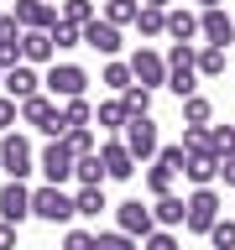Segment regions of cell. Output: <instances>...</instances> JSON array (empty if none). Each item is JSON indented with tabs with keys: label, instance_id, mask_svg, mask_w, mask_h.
<instances>
[{
	"label": "cell",
	"instance_id": "6da1fadb",
	"mask_svg": "<svg viewBox=\"0 0 235 250\" xmlns=\"http://www.w3.org/2000/svg\"><path fill=\"white\" fill-rule=\"evenodd\" d=\"M16 120H26L31 130H42L47 141L63 136V115H58V99H52V94H31V99H21V104H16Z\"/></svg>",
	"mask_w": 235,
	"mask_h": 250
},
{
	"label": "cell",
	"instance_id": "7a4b0ae2",
	"mask_svg": "<svg viewBox=\"0 0 235 250\" xmlns=\"http://www.w3.org/2000/svg\"><path fill=\"white\" fill-rule=\"evenodd\" d=\"M31 167H37L31 141L21 136V130H5V136H0V172H5V177H16V183H26Z\"/></svg>",
	"mask_w": 235,
	"mask_h": 250
},
{
	"label": "cell",
	"instance_id": "3957f363",
	"mask_svg": "<svg viewBox=\"0 0 235 250\" xmlns=\"http://www.w3.org/2000/svg\"><path fill=\"white\" fill-rule=\"evenodd\" d=\"M31 219H42V224H68V219H73V198H68L63 188H52V183L31 188Z\"/></svg>",
	"mask_w": 235,
	"mask_h": 250
},
{
	"label": "cell",
	"instance_id": "277c9868",
	"mask_svg": "<svg viewBox=\"0 0 235 250\" xmlns=\"http://www.w3.org/2000/svg\"><path fill=\"white\" fill-rule=\"evenodd\" d=\"M120 130H125V136H120V141H125V151L136 156V162H152V156H157L162 136H157V120H152V115H131Z\"/></svg>",
	"mask_w": 235,
	"mask_h": 250
},
{
	"label": "cell",
	"instance_id": "5b68a950",
	"mask_svg": "<svg viewBox=\"0 0 235 250\" xmlns=\"http://www.w3.org/2000/svg\"><path fill=\"white\" fill-rule=\"evenodd\" d=\"M214 219H219V193H214V188H193V193L183 198V229L209 234Z\"/></svg>",
	"mask_w": 235,
	"mask_h": 250
},
{
	"label": "cell",
	"instance_id": "8992f818",
	"mask_svg": "<svg viewBox=\"0 0 235 250\" xmlns=\"http://www.w3.org/2000/svg\"><path fill=\"white\" fill-rule=\"evenodd\" d=\"M125 68H131V83H141V89H162L167 83V62H162L157 47H136L125 58Z\"/></svg>",
	"mask_w": 235,
	"mask_h": 250
},
{
	"label": "cell",
	"instance_id": "52a82bcc",
	"mask_svg": "<svg viewBox=\"0 0 235 250\" xmlns=\"http://www.w3.org/2000/svg\"><path fill=\"white\" fill-rule=\"evenodd\" d=\"M42 89L52 94V99H78V94L89 89V73L78 68V62H52L42 78Z\"/></svg>",
	"mask_w": 235,
	"mask_h": 250
},
{
	"label": "cell",
	"instance_id": "ba28073f",
	"mask_svg": "<svg viewBox=\"0 0 235 250\" xmlns=\"http://www.w3.org/2000/svg\"><path fill=\"white\" fill-rule=\"evenodd\" d=\"M199 37L209 47H225V52H230V42H235V16L225 11V5H204V11H199Z\"/></svg>",
	"mask_w": 235,
	"mask_h": 250
},
{
	"label": "cell",
	"instance_id": "9c48e42d",
	"mask_svg": "<svg viewBox=\"0 0 235 250\" xmlns=\"http://www.w3.org/2000/svg\"><path fill=\"white\" fill-rule=\"evenodd\" d=\"M37 167H42V177H47L52 188H63L68 177H73V151L63 146V136H58V141H47V146H42V156H37Z\"/></svg>",
	"mask_w": 235,
	"mask_h": 250
},
{
	"label": "cell",
	"instance_id": "30bf717a",
	"mask_svg": "<svg viewBox=\"0 0 235 250\" xmlns=\"http://www.w3.org/2000/svg\"><path fill=\"white\" fill-rule=\"evenodd\" d=\"M78 42H84V47H94L99 58H115V52L125 47V42H120V26H110V21H99V16L78 26Z\"/></svg>",
	"mask_w": 235,
	"mask_h": 250
},
{
	"label": "cell",
	"instance_id": "8fae6325",
	"mask_svg": "<svg viewBox=\"0 0 235 250\" xmlns=\"http://www.w3.org/2000/svg\"><path fill=\"white\" fill-rule=\"evenodd\" d=\"M0 219L16 224V229L31 219V188H26V183H16V177H11V183L0 188Z\"/></svg>",
	"mask_w": 235,
	"mask_h": 250
},
{
	"label": "cell",
	"instance_id": "7c38bea8",
	"mask_svg": "<svg viewBox=\"0 0 235 250\" xmlns=\"http://www.w3.org/2000/svg\"><path fill=\"white\" fill-rule=\"evenodd\" d=\"M99 167L110 183H125V177H136V156L125 151V141H99Z\"/></svg>",
	"mask_w": 235,
	"mask_h": 250
},
{
	"label": "cell",
	"instance_id": "4fadbf2b",
	"mask_svg": "<svg viewBox=\"0 0 235 250\" xmlns=\"http://www.w3.org/2000/svg\"><path fill=\"white\" fill-rule=\"evenodd\" d=\"M0 89L21 104V99H31V94H42V73H37L31 62H11V68H5V78H0Z\"/></svg>",
	"mask_w": 235,
	"mask_h": 250
},
{
	"label": "cell",
	"instance_id": "5bb4252c",
	"mask_svg": "<svg viewBox=\"0 0 235 250\" xmlns=\"http://www.w3.org/2000/svg\"><path fill=\"white\" fill-rule=\"evenodd\" d=\"M115 224H120V234H131V240H146V234L157 229V224H152V208H146L141 198H125L120 208H115Z\"/></svg>",
	"mask_w": 235,
	"mask_h": 250
},
{
	"label": "cell",
	"instance_id": "9a60e30c",
	"mask_svg": "<svg viewBox=\"0 0 235 250\" xmlns=\"http://www.w3.org/2000/svg\"><path fill=\"white\" fill-rule=\"evenodd\" d=\"M11 16H16L21 31H47L52 21H58V5H52V0H16Z\"/></svg>",
	"mask_w": 235,
	"mask_h": 250
},
{
	"label": "cell",
	"instance_id": "2e32d148",
	"mask_svg": "<svg viewBox=\"0 0 235 250\" xmlns=\"http://www.w3.org/2000/svg\"><path fill=\"white\" fill-rule=\"evenodd\" d=\"M162 37H172V42H193V37H199V11L167 5V11H162Z\"/></svg>",
	"mask_w": 235,
	"mask_h": 250
},
{
	"label": "cell",
	"instance_id": "e0dca14e",
	"mask_svg": "<svg viewBox=\"0 0 235 250\" xmlns=\"http://www.w3.org/2000/svg\"><path fill=\"white\" fill-rule=\"evenodd\" d=\"M183 177H188L193 188H214V177H219V156H214V151H193V156L183 162Z\"/></svg>",
	"mask_w": 235,
	"mask_h": 250
},
{
	"label": "cell",
	"instance_id": "ac0fdd59",
	"mask_svg": "<svg viewBox=\"0 0 235 250\" xmlns=\"http://www.w3.org/2000/svg\"><path fill=\"white\" fill-rule=\"evenodd\" d=\"M58 52H52V42H47V31H21V62H52Z\"/></svg>",
	"mask_w": 235,
	"mask_h": 250
},
{
	"label": "cell",
	"instance_id": "d6986e66",
	"mask_svg": "<svg viewBox=\"0 0 235 250\" xmlns=\"http://www.w3.org/2000/svg\"><path fill=\"white\" fill-rule=\"evenodd\" d=\"M193 73L199 78H219L225 73V47H209V42L193 47Z\"/></svg>",
	"mask_w": 235,
	"mask_h": 250
},
{
	"label": "cell",
	"instance_id": "ffe728a7",
	"mask_svg": "<svg viewBox=\"0 0 235 250\" xmlns=\"http://www.w3.org/2000/svg\"><path fill=\"white\" fill-rule=\"evenodd\" d=\"M63 146L73 156H89V151H99V136H94V125H68L63 130Z\"/></svg>",
	"mask_w": 235,
	"mask_h": 250
},
{
	"label": "cell",
	"instance_id": "44dd1931",
	"mask_svg": "<svg viewBox=\"0 0 235 250\" xmlns=\"http://www.w3.org/2000/svg\"><path fill=\"white\" fill-rule=\"evenodd\" d=\"M152 224H162V229L183 224V198H178V193H162V198L152 203Z\"/></svg>",
	"mask_w": 235,
	"mask_h": 250
},
{
	"label": "cell",
	"instance_id": "7402d4cb",
	"mask_svg": "<svg viewBox=\"0 0 235 250\" xmlns=\"http://www.w3.org/2000/svg\"><path fill=\"white\" fill-rule=\"evenodd\" d=\"M73 177H78V188H105V167H99V151L73 156Z\"/></svg>",
	"mask_w": 235,
	"mask_h": 250
},
{
	"label": "cell",
	"instance_id": "603a6c76",
	"mask_svg": "<svg viewBox=\"0 0 235 250\" xmlns=\"http://www.w3.org/2000/svg\"><path fill=\"white\" fill-rule=\"evenodd\" d=\"M110 203H105V188H78L73 193V214H84V219H99Z\"/></svg>",
	"mask_w": 235,
	"mask_h": 250
},
{
	"label": "cell",
	"instance_id": "cb8c5ba5",
	"mask_svg": "<svg viewBox=\"0 0 235 250\" xmlns=\"http://www.w3.org/2000/svg\"><path fill=\"white\" fill-rule=\"evenodd\" d=\"M94 16H99L94 0H58V21H68V26H84V21H94Z\"/></svg>",
	"mask_w": 235,
	"mask_h": 250
},
{
	"label": "cell",
	"instance_id": "d4e9b609",
	"mask_svg": "<svg viewBox=\"0 0 235 250\" xmlns=\"http://www.w3.org/2000/svg\"><path fill=\"white\" fill-rule=\"evenodd\" d=\"M63 130H68V125H94V104L89 99H84V94H78V99H63Z\"/></svg>",
	"mask_w": 235,
	"mask_h": 250
},
{
	"label": "cell",
	"instance_id": "484cf974",
	"mask_svg": "<svg viewBox=\"0 0 235 250\" xmlns=\"http://www.w3.org/2000/svg\"><path fill=\"white\" fill-rule=\"evenodd\" d=\"M125 120H131V115H125V104H120V99H105V104L94 109V125H99L105 136H110V130H120Z\"/></svg>",
	"mask_w": 235,
	"mask_h": 250
},
{
	"label": "cell",
	"instance_id": "4316f807",
	"mask_svg": "<svg viewBox=\"0 0 235 250\" xmlns=\"http://www.w3.org/2000/svg\"><path fill=\"white\" fill-rule=\"evenodd\" d=\"M120 104H125V115H152V89L125 83V89H120Z\"/></svg>",
	"mask_w": 235,
	"mask_h": 250
},
{
	"label": "cell",
	"instance_id": "83f0119b",
	"mask_svg": "<svg viewBox=\"0 0 235 250\" xmlns=\"http://www.w3.org/2000/svg\"><path fill=\"white\" fill-rule=\"evenodd\" d=\"M162 89H172L178 99H188V94H199V73L193 68H167V83Z\"/></svg>",
	"mask_w": 235,
	"mask_h": 250
},
{
	"label": "cell",
	"instance_id": "f1b7e54d",
	"mask_svg": "<svg viewBox=\"0 0 235 250\" xmlns=\"http://www.w3.org/2000/svg\"><path fill=\"white\" fill-rule=\"evenodd\" d=\"M209 115H214V104L204 94H188L183 99V125H209Z\"/></svg>",
	"mask_w": 235,
	"mask_h": 250
},
{
	"label": "cell",
	"instance_id": "f546056e",
	"mask_svg": "<svg viewBox=\"0 0 235 250\" xmlns=\"http://www.w3.org/2000/svg\"><path fill=\"white\" fill-rule=\"evenodd\" d=\"M99 21H110V26H131L136 21V0H105V16Z\"/></svg>",
	"mask_w": 235,
	"mask_h": 250
},
{
	"label": "cell",
	"instance_id": "4dcf8cb0",
	"mask_svg": "<svg viewBox=\"0 0 235 250\" xmlns=\"http://www.w3.org/2000/svg\"><path fill=\"white\" fill-rule=\"evenodd\" d=\"M99 83H105V89H115V94H120L125 83H131V68H125L120 58H110L105 68H99Z\"/></svg>",
	"mask_w": 235,
	"mask_h": 250
},
{
	"label": "cell",
	"instance_id": "1f68e13d",
	"mask_svg": "<svg viewBox=\"0 0 235 250\" xmlns=\"http://www.w3.org/2000/svg\"><path fill=\"white\" fill-rule=\"evenodd\" d=\"M47 42H52V52H68V47H78V26L52 21V26H47Z\"/></svg>",
	"mask_w": 235,
	"mask_h": 250
},
{
	"label": "cell",
	"instance_id": "d6a6232c",
	"mask_svg": "<svg viewBox=\"0 0 235 250\" xmlns=\"http://www.w3.org/2000/svg\"><path fill=\"white\" fill-rule=\"evenodd\" d=\"M152 162H157V167H167L172 177H178V172H183V162H188V151L172 141V146H157V156H152Z\"/></svg>",
	"mask_w": 235,
	"mask_h": 250
},
{
	"label": "cell",
	"instance_id": "836d02e7",
	"mask_svg": "<svg viewBox=\"0 0 235 250\" xmlns=\"http://www.w3.org/2000/svg\"><path fill=\"white\" fill-rule=\"evenodd\" d=\"M131 26L141 31V37H162V11H152V5H136V21Z\"/></svg>",
	"mask_w": 235,
	"mask_h": 250
},
{
	"label": "cell",
	"instance_id": "e575fe53",
	"mask_svg": "<svg viewBox=\"0 0 235 250\" xmlns=\"http://www.w3.org/2000/svg\"><path fill=\"white\" fill-rule=\"evenodd\" d=\"M209 245L214 250H235V219H214V224H209Z\"/></svg>",
	"mask_w": 235,
	"mask_h": 250
},
{
	"label": "cell",
	"instance_id": "d590c367",
	"mask_svg": "<svg viewBox=\"0 0 235 250\" xmlns=\"http://www.w3.org/2000/svg\"><path fill=\"white\" fill-rule=\"evenodd\" d=\"M188 156L193 151H209V125H183V141H178Z\"/></svg>",
	"mask_w": 235,
	"mask_h": 250
},
{
	"label": "cell",
	"instance_id": "8d00e7d4",
	"mask_svg": "<svg viewBox=\"0 0 235 250\" xmlns=\"http://www.w3.org/2000/svg\"><path fill=\"white\" fill-rule=\"evenodd\" d=\"M209 151H214V156L235 151V125H209Z\"/></svg>",
	"mask_w": 235,
	"mask_h": 250
},
{
	"label": "cell",
	"instance_id": "74e56055",
	"mask_svg": "<svg viewBox=\"0 0 235 250\" xmlns=\"http://www.w3.org/2000/svg\"><path fill=\"white\" fill-rule=\"evenodd\" d=\"M94 250H141V245L120 229H105V234H94Z\"/></svg>",
	"mask_w": 235,
	"mask_h": 250
},
{
	"label": "cell",
	"instance_id": "f35d334b",
	"mask_svg": "<svg viewBox=\"0 0 235 250\" xmlns=\"http://www.w3.org/2000/svg\"><path fill=\"white\" fill-rule=\"evenodd\" d=\"M146 193H152V198H162V193H172V172H167V167H157V162H152V167H146Z\"/></svg>",
	"mask_w": 235,
	"mask_h": 250
},
{
	"label": "cell",
	"instance_id": "ab89813d",
	"mask_svg": "<svg viewBox=\"0 0 235 250\" xmlns=\"http://www.w3.org/2000/svg\"><path fill=\"white\" fill-rule=\"evenodd\" d=\"M141 250H178V240H172V229H152L141 240Z\"/></svg>",
	"mask_w": 235,
	"mask_h": 250
},
{
	"label": "cell",
	"instance_id": "60d3db41",
	"mask_svg": "<svg viewBox=\"0 0 235 250\" xmlns=\"http://www.w3.org/2000/svg\"><path fill=\"white\" fill-rule=\"evenodd\" d=\"M63 250H94V234L89 229H68L63 234Z\"/></svg>",
	"mask_w": 235,
	"mask_h": 250
},
{
	"label": "cell",
	"instance_id": "b9f144b4",
	"mask_svg": "<svg viewBox=\"0 0 235 250\" xmlns=\"http://www.w3.org/2000/svg\"><path fill=\"white\" fill-rule=\"evenodd\" d=\"M11 125H16V99L0 94V130H11Z\"/></svg>",
	"mask_w": 235,
	"mask_h": 250
},
{
	"label": "cell",
	"instance_id": "7bdbcfd3",
	"mask_svg": "<svg viewBox=\"0 0 235 250\" xmlns=\"http://www.w3.org/2000/svg\"><path fill=\"white\" fill-rule=\"evenodd\" d=\"M219 177H225V188H235V151L219 156Z\"/></svg>",
	"mask_w": 235,
	"mask_h": 250
},
{
	"label": "cell",
	"instance_id": "ee69618b",
	"mask_svg": "<svg viewBox=\"0 0 235 250\" xmlns=\"http://www.w3.org/2000/svg\"><path fill=\"white\" fill-rule=\"evenodd\" d=\"M0 250H16V224H5V219H0Z\"/></svg>",
	"mask_w": 235,
	"mask_h": 250
},
{
	"label": "cell",
	"instance_id": "f6af8a7d",
	"mask_svg": "<svg viewBox=\"0 0 235 250\" xmlns=\"http://www.w3.org/2000/svg\"><path fill=\"white\" fill-rule=\"evenodd\" d=\"M136 5H152V11H167L172 0H136Z\"/></svg>",
	"mask_w": 235,
	"mask_h": 250
},
{
	"label": "cell",
	"instance_id": "bcb514c9",
	"mask_svg": "<svg viewBox=\"0 0 235 250\" xmlns=\"http://www.w3.org/2000/svg\"><path fill=\"white\" fill-rule=\"evenodd\" d=\"M193 5H199V11H204V5H219V0H193Z\"/></svg>",
	"mask_w": 235,
	"mask_h": 250
},
{
	"label": "cell",
	"instance_id": "7dc6e473",
	"mask_svg": "<svg viewBox=\"0 0 235 250\" xmlns=\"http://www.w3.org/2000/svg\"><path fill=\"white\" fill-rule=\"evenodd\" d=\"M0 78H5V68H0Z\"/></svg>",
	"mask_w": 235,
	"mask_h": 250
},
{
	"label": "cell",
	"instance_id": "c3c4849f",
	"mask_svg": "<svg viewBox=\"0 0 235 250\" xmlns=\"http://www.w3.org/2000/svg\"><path fill=\"white\" fill-rule=\"evenodd\" d=\"M52 5H58V0H52Z\"/></svg>",
	"mask_w": 235,
	"mask_h": 250
}]
</instances>
